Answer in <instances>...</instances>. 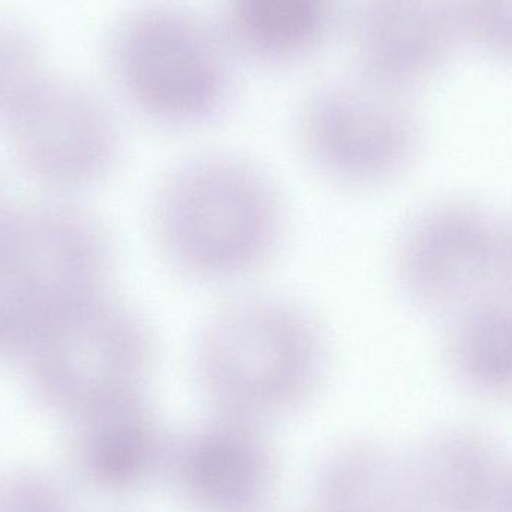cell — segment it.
I'll list each match as a JSON object with an SVG mask.
<instances>
[{
	"label": "cell",
	"mask_w": 512,
	"mask_h": 512,
	"mask_svg": "<svg viewBox=\"0 0 512 512\" xmlns=\"http://www.w3.org/2000/svg\"><path fill=\"white\" fill-rule=\"evenodd\" d=\"M152 221L168 262L206 283L236 282L264 267L286 224L276 185L255 164L228 153L197 156L165 176Z\"/></svg>",
	"instance_id": "6da1fadb"
},
{
	"label": "cell",
	"mask_w": 512,
	"mask_h": 512,
	"mask_svg": "<svg viewBox=\"0 0 512 512\" xmlns=\"http://www.w3.org/2000/svg\"><path fill=\"white\" fill-rule=\"evenodd\" d=\"M230 42L191 6L158 0L132 15L120 35L123 86L155 125L188 129L212 122L233 96Z\"/></svg>",
	"instance_id": "7a4b0ae2"
},
{
	"label": "cell",
	"mask_w": 512,
	"mask_h": 512,
	"mask_svg": "<svg viewBox=\"0 0 512 512\" xmlns=\"http://www.w3.org/2000/svg\"><path fill=\"white\" fill-rule=\"evenodd\" d=\"M198 375L245 402H277L306 390L328 358L327 340L300 304L270 295L222 307L194 348Z\"/></svg>",
	"instance_id": "3957f363"
},
{
	"label": "cell",
	"mask_w": 512,
	"mask_h": 512,
	"mask_svg": "<svg viewBox=\"0 0 512 512\" xmlns=\"http://www.w3.org/2000/svg\"><path fill=\"white\" fill-rule=\"evenodd\" d=\"M298 141L316 173L369 189L408 170L421 128L409 93L358 74L316 90L298 117Z\"/></svg>",
	"instance_id": "277c9868"
},
{
	"label": "cell",
	"mask_w": 512,
	"mask_h": 512,
	"mask_svg": "<svg viewBox=\"0 0 512 512\" xmlns=\"http://www.w3.org/2000/svg\"><path fill=\"white\" fill-rule=\"evenodd\" d=\"M396 273L415 306L454 316L511 285L510 233L474 204H438L406 227Z\"/></svg>",
	"instance_id": "5b68a950"
},
{
	"label": "cell",
	"mask_w": 512,
	"mask_h": 512,
	"mask_svg": "<svg viewBox=\"0 0 512 512\" xmlns=\"http://www.w3.org/2000/svg\"><path fill=\"white\" fill-rule=\"evenodd\" d=\"M351 38L361 75L409 93L447 66L463 32L456 0H357Z\"/></svg>",
	"instance_id": "8992f818"
},
{
	"label": "cell",
	"mask_w": 512,
	"mask_h": 512,
	"mask_svg": "<svg viewBox=\"0 0 512 512\" xmlns=\"http://www.w3.org/2000/svg\"><path fill=\"white\" fill-rule=\"evenodd\" d=\"M336 12V0H227L225 36L251 59L282 66L321 47Z\"/></svg>",
	"instance_id": "52a82bcc"
},
{
	"label": "cell",
	"mask_w": 512,
	"mask_h": 512,
	"mask_svg": "<svg viewBox=\"0 0 512 512\" xmlns=\"http://www.w3.org/2000/svg\"><path fill=\"white\" fill-rule=\"evenodd\" d=\"M451 318L447 358L457 378L489 396L512 394V285Z\"/></svg>",
	"instance_id": "ba28073f"
},
{
	"label": "cell",
	"mask_w": 512,
	"mask_h": 512,
	"mask_svg": "<svg viewBox=\"0 0 512 512\" xmlns=\"http://www.w3.org/2000/svg\"><path fill=\"white\" fill-rule=\"evenodd\" d=\"M463 38L490 59L512 65V0H456Z\"/></svg>",
	"instance_id": "9c48e42d"
},
{
	"label": "cell",
	"mask_w": 512,
	"mask_h": 512,
	"mask_svg": "<svg viewBox=\"0 0 512 512\" xmlns=\"http://www.w3.org/2000/svg\"><path fill=\"white\" fill-rule=\"evenodd\" d=\"M510 248H511V285H512V231L510 233Z\"/></svg>",
	"instance_id": "30bf717a"
}]
</instances>
